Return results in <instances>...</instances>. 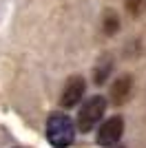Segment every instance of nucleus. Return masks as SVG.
Instances as JSON below:
<instances>
[{
    "label": "nucleus",
    "mask_w": 146,
    "mask_h": 148,
    "mask_svg": "<svg viewBox=\"0 0 146 148\" xmlns=\"http://www.w3.org/2000/svg\"><path fill=\"white\" fill-rule=\"evenodd\" d=\"M84 95V80L80 75H73L69 77L67 84H64V91H62V106L64 108H73Z\"/></svg>",
    "instance_id": "20e7f679"
},
{
    "label": "nucleus",
    "mask_w": 146,
    "mask_h": 148,
    "mask_svg": "<svg viewBox=\"0 0 146 148\" xmlns=\"http://www.w3.org/2000/svg\"><path fill=\"white\" fill-rule=\"evenodd\" d=\"M131 86H133V80H131L128 75L117 77V80L111 84V102H113V104H122V102H126L128 93H131Z\"/></svg>",
    "instance_id": "39448f33"
},
{
    "label": "nucleus",
    "mask_w": 146,
    "mask_h": 148,
    "mask_svg": "<svg viewBox=\"0 0 146 148\" xmlns=\"http://www.w3.org/2000/svg\"><path fill=\"white\" fill-rule=\"evenodd\" d=\"M47 139L53 148H67L75 139V126L64 113H53L47 119Z\"/></svg>",
    "instance_id": "f257e3e1"
},
{
    "label": "nucleus",
    "mask_w": 146,
    "mask_h": 148,
    "mask_svg": "<svg viewBox=\"0 0 146 148\" xmlns=\"http://www.w3.org/2000/svg\"><path fill=\"white\" fill-rule=\"evenodd\" d=\"M104 111H106V99H104L102 95L89 97L78 111V130H82V133L93 130V126L102 119Z\"/></svg>",
    "instance_id": "f03ea898"
},
{
    "label": "nucleus",
    "mask_w": 146,
    "mask_h": 148,
    "mask_svg": "<svg viewBox=\"0 0 146 148\" xmlns=\"http://www.w3.org/2000/svg\"><path fill=\"white\" fill-rule=\"evenodd\" d=\"M109 148H122V146H109Z\"/></svg>",
    "instance_id": "423d86ee"
},
{
    "label": "nucleus",
    "mask_w": 146,
    "mask_h": 148,
    "mask_svg": "<svg viewBox=\"0 0 146 148\" xmlns=\"http://www.w3.org/2000/svg\"><path fill=\"white\" fill-rule=\"evenodd\" d=\"M122 133H124V119L120 115H115V117L106 119L100 126V130H97V144H102V146H115L120 142Z\"/></svg>",
    "instance_id": "7ed1b4c3"
}]
</instances>
